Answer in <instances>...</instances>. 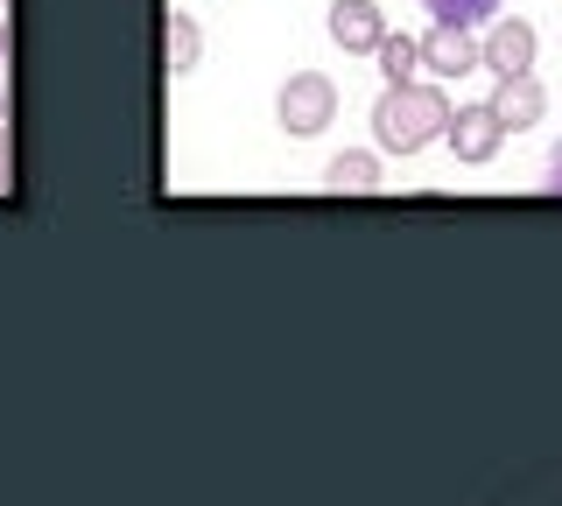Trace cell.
<instances>
[{
  "instance_id": "6da1fadb",
  "label": "cell",
  "mask_w": 562,
  "mask_h": 506,
  "mask_svg": "<svg viewBox=\"0 0 562 506\" xmlns=\"http://www.w3.org/2000/svg\"><path fill=\"white\" fill-rule=\"evenodd\" d=\"M443 127H450V99L436 92V85H386L380 92V106H373V142L386 155H415V148H429V142H443Z\"/></svg>"
},
{
  "instance_id": "8992f818",
  "label": "cell",
  "mask_w": 562,
  "mask_h": 506,
  "mask_svg": "<svg viewBox=\"0 0 562 506\" xmlns=\"http://www.w3.org/2000/svg\"><path fill=\"white\" fill-rule=\"evenodd\" d=\"M422 71L429 78H471L479 71V43H471V29H457V22H436L429 36H422Z\"/></svg>"
},
{
  "instance_id": "ba28073f",
  "label": "cell",
  "mask_w": 562,
  "mask_h": 506,
  "mask_svg": "<svg viewBox=\"0 0 562 506\" xmlns=\"http://www.w3.org/2000/svg\"><path fill=\"white\" fill-rule=\"evenodd\" d=\"M324 190H338V198L345 190H380V155L373 148H345L338 162L324 169Z\"/></svg>"
},
{
  "instance_id": "9c48e42d",
  "label": "cell",
  "mask_w": 562,
  "mask_h": 506,
  "mask_svg": "<svg viewBox=\"0 0 562 506\" xmlns=\"http://www.w3.org/2000/svg\"><path fill=\"white\" fill-rule=\"evenodd\" d=\"M373 57H380V78H386V85H408V78L422 71V36H394V29H386Z\"/></svg>"
},
{
  "instance_id": "7a4b0ae2",
  "label": "cell",
  "mask_w": 562,
  "mask_h": 506,
  "mask_svg": "<svg viewBox=\"0 0 562 506\" xmlns=\"http://www.w3.org/2000/svg\"><path fill=\"white\" fill-rule=\"evenodd\" d=\"M274 120H281V134H295V142L324 134L330 120H338V85H330L324 71H295L289 85H281V99H274Z\"/></svg>"
},
{
  "instance_id": "52a82bcc",
  "label": "cell",
  "mask_w": 562,
  "mask_h": 506,
  "mask_svg": "<svg viewBox=\"0 0 562 506\" xmlns=\"http://www.w3.org/2000/svg\"><path fill=\"white\" fill-rule=\"evenodd\" d=\"M485 106H492V120H499L506 134H527L541 113H549V92H541L535 71H520V78H499V92H492Z\"/></svg>"
},
{
  "instance_id": "30bf717a",
  "label": "cell",
  "mask_w": 562,
  "mask_h": 506,
  "mask_svg": "<svg viewBox=\"0 0 562 506\" xmlns=\"http://www.w3.org/2000/svg\"><path fill=\"white\" fill-rule=\"evenodd\" d=\"M162 36H169V43H162L169 78H183L190 64H198V49H204V43H198V22H190V14H169V22H162Z\"/></svg>"
},
{
  "instance_id": "5bb4252c",
  "label": "cell",
  "mask_w": 562,
  "mask_h": 506,
  "mask_svg": "<svg viewBox=\"0 0 562 506\" xmlns=\"http://www.w3.org/2000/svg\"><path fill=\"white\" fill-rule=\"evenodd\" d=\"M14 183V162H8V134H0V190Z\"/></svg>"
},
{
  "instance_id": "5b68a950",
  "label": "cell",
  "mask_w": 562,
  "mask_h": 506,
  "mask_svg": "<svg viewBox=\"0 0 562 506\" xmlns=\"http://www.w3.org/2000/svg\"><path fill=\"white\" fill-rule=\"evenodd\" d=\"M324 29H330L338 49H351V57H373L380 36H386V14H380V0H330Z\"/></svg>"
},
{
  "instance_id": "277c9868",
  "label": "cell",
  "mask_w": 562,
  "mask_h": 506,
  "mask_svg": "<svg viewBox=\"0 0 562 506\" xmlns=\"http://www.w3.org/2000/svg\"><path fill=\"white\" fill-rule=\"evenodd\" d=\"M443 142H450V155H457L464 169H479V162H492V155H499L506 127L492 120V106H450V127H443Z\"/></svg>"
},
{
  "instance_id": "3957f363",
  "label": "cell",
  "mask_w": 562,
  "mask_h": 506,
  "mask_svg": "<svg viewBox=\"0 0 562 506\" xmlns=\"http://www.w3.org/2000/svg\"><path fill=\"white\" fill-rule=\"evenodd\" d=\"M535 49H541L535 22L506 14V22H492V36L479 43V64H485L492 78H520V71H535Z\"/></svg>"
},
{
  "instance_id": "8fae6325",
  "label": "cell",
  "mask_w": 562,
  "mask_h": 506,
  "mask_svg": "<svg viewBox=\"0 0 562 506\" xmlns=\"http://www.w3.org/2000/svg\"><path fill=\"white\" fill-rule=\"evenodd\" d=\"M422 8L436 14V22H457V29H479L499 14V0H422Z\"/></svg>"
},
{
  "instance_id": "7c38bea8",
  "label": "cell",
  "mask_w": 562,
  "mask_h": 506,
  "mask_svg": "<svg viewBox=\"0 0 562 506\" xmlns=\"http://www.w3.org/2000/svg\"><path fill=\"white\" fill-rule=\"evenodd\" d=\"M8 106H14V36L0 22V120H8Z\"/></svg>"
},
{
  "instance_id": "4fadbf2b",
  "label": "cell",
  "mask_w": 562,
  "mask_h": 506,
  "mask_svg": "<svg viewBox=\"0 0 562 506\" xmlns=\"http://www.w3.org/2000/svg\"><path fill=\"white\" fill-rule=\"evenodd\" d=\"M541 183H549L555 198H562V142H555V155H549V177H541Z\"/></svg>"
}]
</instances>
